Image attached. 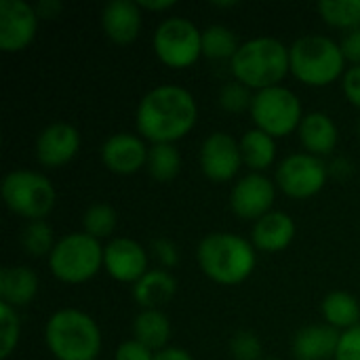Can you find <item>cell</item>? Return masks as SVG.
I'll return each mask as SVG.
<instances>
[{"mask_svg": "<svg viewBox=\"0 0 360 360\" xmlns=\"http://www.w3.org/2000/svg\"><path fill=\"white\" fill-rule=\"evenodd\" d=\"M253 97H251V89L245 86L243 82H228L221 91H219V105L228 112H243V110H251Z\"/></svg>", "mask_w": 360, "mask_h": 360, "instance_id": "cell-32", "label": "cell"}, {"mask_svg": "<svg viewBox=\"0 0 360 360\" xmlns=\"http://www.w3.org/2000/svg\"><path fill=\"white\" fill-rule=\"evenodd\" d=\"M323 316L325 321L335 327V329H352L356 327L360 321V306L356 302V297H352L350 293H344V291H333L329 293L323 304Z\"/></svg>", "mask_w": 360, "mask_h": 360, "instance_id": "cell-25", "label": "cell"}, {"mask_svg": "<svg viewBox=\"0 0 360 360\" xmlns=\"http://www.w3.org/2000/svg\"><path fill=\"white\" fill-rule=\"evenodd\" d=\"M266 360H281V359H266Z\"/></svg>", "mask_w": 360, "mask_h": 360, "instance_id": "cell-42", "label": "cell"}, {"mask_svg": "<svg viewBox=\"0 0 360 360\" xmlns=\"http://www.w3.org/2000/svg\"><path fill=\"white\" fill-rule=\"evenodd\" d=\"M103 268L120 283H137L148 272V253L131 238H114L103 251Z\"/></svg>", "mask_w": 360, "mask_h": 360, "instance_id": "cell-15", "label": "cell"}, {"mask_svg": "<svg viewBox=\"0 0 360 360\" xmlns=\"http://www.w3.org/2000/svg\"><path fill=\"white\" fill-rule=\"evenodd\" d=\"M101 243L86 232H74L55 243V249L49 255L51 272L68 285H80L91 281L103 266Z\"/></svg>", "mask_w": 360, "mask_h": 360, "instance_id": "cell-6", "label": "cell"}, {"mask_svg": "<svg viewBox=\"0 0 360 360\" xmlns=\"http://www.w3.org/2000/svg\"><path fill=\"white\" fill-rule=\"evenodd\" d=\"M44 342L57 360H95L101 352L97 323L80 310H59L44 327Z\"/></svg>", "mask_w": 360, "mask_h": 360, "instance_id": "cell-4", "label": "cell"}, {"mask_svg": "<svg viewBox=\"0 0 360 360\" xmlns=\"http://www.w3.org/2000/svg\"><path fill=\"white\" fill-rule=\"evenodd\" d=\"M19 342V316L8 304H0V356L8 359Z\"/></svg>", "mask_w": 360, "mask_h": 360, "instance_id": "cell-31", "label": "cell"}, {"mask_svg": "<svg viewBox=\"0 0 360 360\" xmlns=\"http://www.w3.org/2000/svg\"><path fill=\"white\" fill-rule=\"evenodd\" d=\"M344 93L352 105L360 108V65H352L344 74Z\"/></svg>", "mask_w": 360, "mask_h": 360, "instance_id": "cell-36", "label": "cell"}, {"mask_svg": "<svg viewBox=\"0 0 360 360\" xmlns=\"http://www.w3.org/2000/svg\"><path fill=\"white\" fill-rule=\"evenodd\" d=\"M196 114V101L190 91L175 84H160L139 101L137 129L154 146L175 143L192 131Z\"/></svg>", "mask_w": 360, "mask_h": 360, "instance_id": "cell-1", "label": "cell"}, {"mask_svg": "<svg viewBox=\"0 0 360 360\" xmlns=\"http://www.w3.org/2000/svg\"><path fill=\"white\" fill-rule=\"evenodd\" d=\"M359 135H360V124H359Z\"/></svg>", "mask_w": 360, "mask_h": 360, "instance_id": "cell-43", "label": "cell"}, {"mask_svg": "<svg viewBox=\"0 0 360 360\" xmlns=\"http://www.w3.org/2000/svg\"><path fill=\"white\" fill-rule=\"evenodd\" d=\"M137 4H139V8H148V11H162V8H171V6H175V2H173V0H162V2L141 0V2H137Z\"/></svg>", "mask_w": 360, "mask_h": 360, "instance_id": "cell-41", "label": "cell"}, {"mask_svg": "<svg viewBox=\"0 0 360 360\" xmlns=\"http://www.w3.org/2000/svg\"><path fill=\"white\" fill-rule=\"evenodd\" d=\"M240 44L236 34L226 25H211L202 32V55L209 59H234Z\"/></svg>", "mask_w": 360, "mask_h": 360, "instance_id": "cell-27", "label": "cell"}, {"mask_svg": "<svg viewBox=\"0 0 360 360\" xmlns=\"http://www.w3.org/2000/svg\"><path fill=\"white\" fill-rule=\"evenodd\" d=\"M80 148V133L68 122H53L36 139V156L40 165L59 169L68 165Z\"/></svg>", "mask_w": 360, "mask_h": 360, "instance_id": "cell-14", "label": "cell"}, {"mask_svg": "<svg viewBox=\"0 0 360 360\" xmlns=\"http://www.w3.org/2000/svg\"><path fill=\"white\" fill-rule=\"evenodd\" d=\"M316 8L321 17L333 27L348 32L360 27V0H323Z\"/></svg>", "mask_w": 360, "mask_h": 360, "instance_id": "cell-28", "label": "cell"}, {"mask_svg": "<svg viewBox=\"0 0 360 360\" xmlns=\"http://www.w3.org/2000/svg\"><path fill=\"white\" fill-rule=\"evenodd\" d=\"M154 360H194L181 348H165L154 354Z\"/></svg>", "mask_w": 360, "mask_h": 360, "instance_id": "cell-40", "label": "cell"}, {"mask_svg": "<svg viewBox=\"0 0 360 360\" xmlns=\"http://www.w3.org/2000/svg\"><path fill=\"white\" fill-rule=\"evenodd\" d=\"M101 25L116 44H131L141 30V8L131 0H112L101 13Z\"/></svg>", "mask_w": 360, "mask_h": 360, "instance_id": "cell-17", "label": "cell"}, {"mask_svg": "<svg viewBox=\"0 0 360 360\" xmlns=\"http://www.w3.org/2000/svg\"><path fill=\"white\" fill-rule=\"evenodd\" d=\"M325 181L327 167L323 158L312 154H291L276 171L278 188L291 198H310L323 190Z\"/></svg>", "mask_w": 360, "mask_h": 360, "instance_id": "cell-10", "label": "cell"}, {"mask_svg": "<svg viewBox=\"0 0 360 360\" xmlns=\"http://www.w3.org/2000/svg\"><path fill=\"white\" fill-rule=\"evenodd\" d=\"M289 61L297 80L308 86H327L342 76L346 57L342 46L331 38L308 34L293 42L289 49Z\"/></svg>", "mask_w": 360, "mask_h": 360, "instance_id": "cell-5", "label": "cell"}, {"mask_svg": "<svg viewBox=\"0 0 360 360\" xmlns=\"http://www.w3.org/2000/svg\"><path fill=\"white\" fill-rule=\"evenodd\" d=\"M154 51L169 68H190L202 55V32L184 17L165 19L154 34Z\"/></svg>", "mask_w": 360, "mask_h": 360, "instance_id": "cell-9", "label": "cell"}, {"mask_svg": "<svg viewBox=\"0 0 360 360\" xmlns=\"http://www.w3.org/2000/svg\"><path fill=\"white\" fill-rule=\"evenodd\" d=\"M38 13L23 0H0V49L17 53L25 49L38 30Z\"/></svg>", "mask_w": 360, "mask_h": 360, "instance_id": "cell-11", "label": "cell"}, {"mask_svg": "<svg viewBox=\"0 0 360 360\" xmlns=\"http://www.w3.org/2000/svg\"><path fill=\"white\" fill-rule=\"evenodd\" d=\"M297 131H300V139H302L304 148L312 156L323 158V156L331 154L338 146V127L323 112H312V114L304 116Z\"/></svg>", "mask_w": 360, "mask_h": 360, "instance_id": "cell-20", "label": "cell"}, {"mask_svg": "<svg viewBox=\"0 0 360 360\" xmlns=\"http://www.w3.org/2000/svg\"><path fill=\"white\" fill-rule=\"evenodd\" d=\"M177 291L175 278L167 270H148L133 287V297L143 310H158Z\"/></svg>", "mask_w": 360, "mask_h": 360, "instance_id": "cell-22", "label": "cell"}, {"mask_svg": "<svg viewBox=\"0 0 360 360\" xmlns=\"http://www.w3.org/2000/svg\"><path fill=\"white\" fill-rule=\"evenodd\" d=\"M232 74L238 82L249 89H270L278 86V82L291 72L289 49L276 38H253L240 44L238 53L230 61Z\"/></svg>", "mask_w": 360, "mask_h": 360, "instance_id": "cell-3", "label": "cell"}, {"mask_svg": "<svg viewBox=\"0 0 360 360\" xmlns=\"http://www.w3.org/2000/svg\"><path fill=\"white\" fill-rule=\"evenodd\" d=\"M61 2L59 0H42V2H38L36 4V13H38V17H42V19H55L59 13H61Z\"/></svg>", "mask_w": 360, "mask_h": 360, "instance_id": "cell-39", "label": "cell"}, {"mask_svg": "<svg viewBox=\"0 0 360 360\" xmlns=\"http://www.w3.org/2000/svg\"><path fill=\"white\" fill-rule=\"evenodd\" d=\"M2 198L15 215L25 217L30 221H38V219H44L53 211L55 188L40 173L17 169L4 177Z\"/></svg>", "mask_w": 360, "mask_h": 360, "instance_id": "cell-7", "label": "cell"}, {"mask_svg": "<svg viewBox=\"0 0 360 360\" xmlns=\"http://www.w3.org/2000/svg\"><path fill=\"white\" fill-rule=\"evenodd\" d=\"M38 293V276L25 266H11L0 272V297L11 308L27 306Z\"/></svg>", "mask_w": 360, "mask_h": 360, "instance_id": "cell-21", "label": "cell"}, {"mask_svg": "<svg viewBox=\"0 0 360 360\" xmlns=\"http://www.w3.org/2000/svg\"><path fill=\"white\" fill-rule=\"evenodd\" d=\"M200 270L219 285H238L247 281L255 268V249L243 236L232 232H215L200 240L198 251Z\"/></svg>", "mask_w": 360, "mask_h": 360, "instance_id": "cell-2", "label": "cell"}, {"mask_svg": "<svg viewBox=\"0 0 360 360\" xmlns=\"http://www.w3.org/2000/svg\"><path fill=\"white\" fill-rule=\"evenodd\" d=\"M342 53L346 57V61H352L354 65H360V27L350 30L344 40H342Z\"/></svg>", "mask_w": 360, "mask_h": 360, "instance_id": "cell-37", "label": "cell"}, {"mask_svg": "<svg viewBox=\"0 0 360 360\" xmlns=\"http://www.w3.org/2000/svg\"><path fill=\"white\" fill-rule=\"evenodd\" d=\"M295 236V224L287 213L281 211H270L262 219L255 221L253 232H251V243L255 249L266 251V253H276L283 251L291 245Z\"/></svg>", "mask_w": 360, "mask_h": 360, "instance_id": "cell-18", "label": "cell"}, {"mask_svg": "<svg viewBox=\"0 0 360 360\" xmlns=\"http://www.w3.org/2000/svg\"><path fill=\"white\" fill-rule=\"evenodd\" d=\"M342 333L331 325H310L297 331L293 340V354L297 360L335 359Z\"/></svg>", "mask_w": 360, "mask_h": 360, "instance_id": "cell-19", "label": "cell"}, {"mask_svg": "<svg viewBox=\"0 0 360 360\" xmlns=\"http://www.w3.org/2000/svg\"><path fill=\"white\" fill-rule=\"evenodd\" d=\"M154 253H156V257L160 259L162 266L173 268V266L177 264V249H175L173 243H169V240H165V238L154 240Z\"/></svg>", "mask_w": 360, "mask_h": 360, "instance_id": "cell-38", "label": "cell"}, {"mask_svg": "<svg viewBox=\"0 0 360 360\" xmlns=\"http://www.w3.org/2000/svg\"><path fill=\"white\" fill-rule=\"evenodd\" d=\"M133 333L139 344L148 346L152 352H160L167 348L169 335H171V323L165 312L160 310H143L135 316Z\"/></svg>", "mask_w": 360, "mask_h": 360, "instance_id": "cell-23", "label": "cell"}, {"mask_svg": "<svg viewBox=\"0 0 360 360\" xmlns=\"http://www.w3.org/2000/svg\"><path fill=\"white\" fill-rule=\"evenodd\" d=\"M251 116L257 129L268 133L270 137H285L300 129L304 120L297 95L285 86H270L257 91L253 95Z\"/></svg>", "mask_w": 360, "mask_h": 360, "instance_id": "cell-8", "label": "cell"}, {"mask_svg": "<svg viewBox=\"0 0 360 360\" xmlns=\"http://www.w3.org/2000/svg\"><path fill=\"white\" fill-rule=\"evenodd\" d=\"M146 169L156 181H171L181 169L179 150L173 143H156L148 152Z\"/></svg>", "mask_w": 360, "mask_h": 360, "instance_id": "cell-26", "label": "cell"}, {"mask_svg": "<svg viewBox=\"0 0 360 360\" xmlns=\"http://www.w3.org/2000/svg\"><path fill=\"white\" fill-rule=\"evenodd\" d=\"M21 245L23 249L32 255V257H42V255H51V251L55 249L53 245V230L44 219L38 221H30L23 228L21 234Z\"/></svg>", "mask_w": 360, "mask_h": 360, "instance_id": "cell-30", "label": "cell"}, {"mask_svg": "<svg viewBox=\"0 0 360 360\" xmlns=\"http://www.w3.org/2000/svg\"><path fill=\"white\" fill-rule=\"evenodd\" d=\"M114 360H154V354L148 346L139 344L137 340H129L118 346Z\"/></svg>", "mask_w": 360, "mask_h": 360, "instance_id": "cell-35", "label": "cell"}, {"mask_svg": "<svg viewBox=\"0 0 360 360\" xmlns=\"http://www.w3.org/2000/svg\"><path fill=\"white\" fill-rule=\"evenodd\" d=\"M148 148L137 135L118 133L112 135L101 148L103 165L118 175H133L148 162Z\"/></svg>", "mask_w": 360, "mask_h": 360, "instance_id": "cell-16", "label": "cell"}, {"mask_svg": "<svg viewBox=\"0 0 360 360\" xmlns=\"http://www.w3.org/2000/svg\"><path fill=\"white\" fill-rule=\"evenodd\" d=\"M243 165L240 143L228 133H213L200 148L202 173L213 181H230Z\"/></svg>", "mask_w": 360, "mask_h": 360, "instance_id": "cell-13", "label": "cell"}, {"mask_svg": "<svg viewBox=\"0 0 360 360\" xmlns=\"http://www.w3.org/2000/svg\"><path fill=\"white\" fill-rule=\"evenodd\" d=\"M335 360H360V325L342 333Z\"/></svg>", "mask_w": 360, "mask_h": 360, "instance_id": "cell-34", "label": "cell"}, {"mask_svg": "<svg viewBox=\"0 0 360 360\" xmlns=\"http://www.w3.org/2000/svg\"><path fill=\"white\" fill-rule=\"evenodd\" d=\"M82 226H84V232L93 238H105L110 236L116 226H118V215L114 211V207L105 205V202H95L91 205L84 215H82Z\"/></svg>", "mask_w": 360, "mask_h": 360, "instance_id": "cell-29", "label": "cell"}, {"mask_svg": "<svg viewBox=\"0 0 360 360\" xmlns=\"http://www.w3.org/2000/svg\"><path fill=\"white\" fill-rule=\"evenodd\" d=\"M230 350L236 360H259L262 356V344H259L257 335L251 331L236 333L230 342Z\"/></svg>", "mask_w": 360, "mask_h": 360, "instance_id": "cell-33", "label": "cell"}, {"mask_svg": "<svg viewBox=\"0 0 360 360\" xmlns=\"http://www.w3.org/2000/svg\"><path fill=\"white\" fill-rule=\"evenodd\" d=\"M240 154H243V162L249 169H253V173H259L268 169L276 158L274 137H270L259 129L247 131L240 139Z\"/></svg>", "mask_w": 360, "mask_h": 360, "instance_id": "cell-24", "label": "cell"}, {"mask_svg": "<svg viewBox=\"0 0 360 360\" xmlns=\"http://www.w3.org/2000/svg\"><path fill=\"white\" fill-rule=\"evenodd\" d=\"M274 196V184L262 173H251L232 188L230 207L240 219H262L270 213Z\"/></svg>", "mask_w": 360, "mask_h": 360, "instance_id": "cell-12", "label": "cell"}]
</instances>
